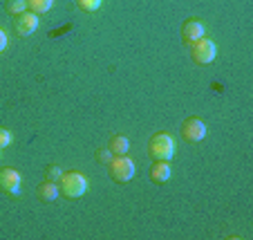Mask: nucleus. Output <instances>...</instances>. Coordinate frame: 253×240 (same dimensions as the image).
I'll list each match as a JSON object with an SVG mask.
<instances>
[{"mask_svg":"<svg viewBox=\"0 0 253 240\" xmlns=\"http://www.w3.org/2000/svg\"><path fill=\"white\" fill-rule=\"evenodd\" d=\"M63 171L61 166H56V164H52V166H47V171H45V180H49V182H61V178H63Z\"/></svg>","mask_w":253,"mask_h":240,"instance_id":"nucleus-14","label":"nucleus"},{"mask_svg":"<svg viewBox=\"0 0 253 240\" xmlns=\"http://www.w3.org/2000/svg\"><path fill=\"white\" fill-rule=\"evenodd\" d=\"M14 144V135H11V130L7 128H0V148H7V146Z\"/></svg>","mask_w":253,"mask_h":240,"instance_id":"nucleus-16","label":"nucleus"},{"mask_svg":"<svg viewBox=\"0 0 253 240\" xmlns=\"http://www.w3.org/2000/svg\"><path fill=\"white\" fill-rule=\"evenodd\" d=\"M58 191L67 197V200H79L81 195H85L87 191V178L79 171H70L63 173L61 182H58Z\"/></svg>","mask_w":253,"mask_h":240,"instance_id":"nucleus-1","label":"nucleus"},{"mask_svg":"<svg viewBox=\"0 0 253 240\" xmlns=\"http://www.w3.org/2000/svg\"><path fill=\"white\" fill-rule=\"evenodd\" d=\"M77 5L81 7L83 11H99L101 9V5H103V0H77Z\"/></svg>","mask_w":253,"mask_h":240,"instance_id":"nucleus-15","label":"nucleus"},{"mask_svg":"<svg viewBox=\"0 0 253 240\" xmlns=\"http://www.w3.org/2000/svg\"><path fill=\"white\" fill-rule=\"evenodd\" d=\"M182 137L186 142H191V144H197V142H202L206 137V124H204V119H200V117H191V119H186L182 124Z\"/></svg>","mask_w":253,"mask_h":240,"instance_id":"nucleus-7","label":"nucleus"},{"mask_svg":"<svg viewBox=\"0 0 253 240\" xmlns=\"http://www.w3.org/2000/svg\"><path fill=\"white\" fill-rule=\"evenodd\" d=\"M108 166H110V178L119 184L130 182V180L134 178V173H137L134 162L128 155H117V157H112L110 162H108Z\"/></svg>","mask_w":253,"mask_h":240,"instance_id":"nucleus-3","label":"nucleus"},{"mask_svg":"<svg viewBox=\"0 0 253 240\" xmlns=\"http://www.w3.org/2000/svg\"><path fill=\"white\" fill-rule=\"evenodd\" d=\"M54 0H27V9L34 11V14H47L49 9H52Z\"/></svg>","mask_w":253,"mask_h":240,"instance_id":"nucleus-12","label":"nucleus"},{"mask_svg":"<svg viewBox=\"0 0 253 240\" xmlns=\"http://www.w3.org/2000/svg\"><path fill=\"white\" fill-rule=\"evenodd\" d=\"M108 148L112 150V155H128L130 140L128 137H124V135H117V137H112L110 140V146H108Z\"/></svg>","mask_w":253,"mask_h":240,"instance_id":"nucleus-11","label":"nucleus"},{"mask_svg":"<svg viewBox=\"0 0 253 240\" xmlns=\"http://www.w3.org/2000/svg\"><path fill=\"white\" fill-rule=\"evenodd\" d=\"M96 159H99V162H103V164H108L112 159V150L110 148H99V150H96Z\"/></svg>","mask_w":253,"mask_h":240,"instance_id":"nucleus-17","label":"nucleus"},{"mask_svg":"<svg viewBox=\"0 0 253 240\" xmlns=\"http://www.w3.org/2000/svg\"><path fill=\"white\" fill-rule=\"evenodd\" d=\"M5 9L9 11L11 16H18V14H23V11H27V0H7Z\"/></svg>","mask_w":253,"mask_h":240,"instance_id":"nucleus-13","label":"nucleus"},{"mask_svg":"<svg viewBox=\"0 0 253 240\" xmlns=\"http://www.w3.org/2000/svg\"><path fill=\"white\" fill-rule=\"evenodd\" d=\"M172 171H170V164L168 162H162V159H155V164L150 166V180L155 184H166L170 180Z\"/></svg>","mask_w":253,"mask_h":240,"instance_id":"nucleus-9","label":"nucleus"},{"mask_svg":"<svg viewBox=\"0 0 253 240\" xmlns=\"http://www.w3.org/2000/svg\"><path fill=\"white\" fill-rule=\"evenodd\" d=\"M204 36H206V27H204L202 20L188 18L186 23H184V27H182V41L184 43L193 45V43H197L200 39H204Z\"/></svg>","mask_w":253,"mask_h":240,"instance_id":"nucleus-8","label":"nucleus"},{"mask_svg":"<svg viewBox=\"0 0 253 240\" xmlns=\"http://www.w3.org/2000/svg\"><path fill=\"white\" fill-rule=\"evenodd\" d=\"M41 25V18L39 14H34V11H23V14H18L14 18V23H11V27H14V32L18 34V36H32L36 29H39Z\"/></svg>","mask_w":253,"mask_h":240,"instance_id":"nucleus-6","label":"nucleus"},{"mask_svg":"<svg viewBox=\"0 0 253 240\" xmlns=\"http://www.w3.org/2000/svg\"><path fill=\"white\" fill-rule=\"evenodd\" d=\"M58 193H61V191H58V184L56 182H49V180L39 187V195H41V200H43V202H54L58 197Z\"/></svg>","mask_w":253,"mask_h":240,"instance_id":"nucleus-10","label":"nucleus"},{"mask_svg":"<svg viewBox=\"0 0 253 240\" xmlns=\"http://www.w3.org/2000/svg\"><path fill=\"white\" fill-rule=\"evenodd\" d=\"M148 153L153 159H162V162H170L175 155V140L168 133H157L150 137Z\"/></svg>","mask_w":253,"mask_h":240,"instance_id":"nucleus-2","label":"nucleus"},{"mask_svg":"<svg viewBox=\"0 0 253 240\" xmlns=\"http://www.w3.org/2000/svg\"><path fill=\"white\" fill-rule=\"evenodd\" d=\"M7 45H9V36H7V32L2 27H0V54L7 49Z\"/></svg>","mask_w":253,"mask_h":240,"instance_id":"nucleus-18","label":"nucleus"},{"mask_svg":"<svg viewBox=\"0 0 253 240\" xmlns=\"http://www.w3.org/2000/svg\"><path fill=\"white\" fill-rule=\"evenodd\" d=\"M0 191L11 195V197L20 195V191H23V178H20V173L16 168L7 166L0 171Z\"/></svg>","mask_w":253,"mask_h":240,"instance_id":"nucleus-4","label":"nucleus"},{"mask_svg":"<svg viewBox=\"0 0 253 240\" xmlns=\"http://www.w3.org/2000/svg\"><path fill=\"white\" fill-rule=\"evenodd\" d=\"M217 56V45L213 43L211 39H200L197 43H193V61L197 65H209V63L215 61Z\"/></svg>","mask_w":253,"mask_h":240,"instance_id":"nucleus-5","label":"nucleus"}]
</instances>
